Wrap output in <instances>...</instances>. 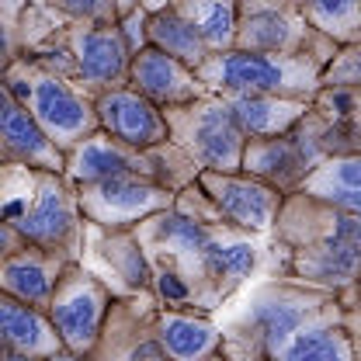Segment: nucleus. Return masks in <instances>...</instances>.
Here are the masks:
<instances>
[{
  "label": "nucleus",
  "instance_id": "obj_1",
  "mask_svg": "<svg viewBox=\"0 0 361 361\" xmlns=\"http://www.w3.org/2000/svg\"><path fill=\"white\" fill-rule=\"evenodd\" d=\"M135 236L153 271V299L167 310L219 313L250 285L271 250L268 236L243 233L223 219H195L174 205L142 219Z\"/></svg>",
  "mask_w": 361,
  "mask_h": 361
},
{
  "label": "nucleus",
  "instance_id": "obj_2",
  "mask_svg": "<svg viewBox=\"0 0 361 361\" xmlns=\"http://www.w3.org/2000/svg\"><path fill=\"white\" fill-rule=\"evenodd\" d=\"M278 274L319 292L344 295L361 281V216L313 195H285L271 229Z\"/></svg>",
  "mask_w": 361,
  "mask_h": 361
},
{
  "label": "nucleus",
  "instance_id": "obj_3",
  "mask_svg": "<svg viewBox=\"0 0 361 361\" xmlns=\"http://www.w3.org/2000/svg\"><path fill=\"white\" fill-rule=\"evenodd\" d=\"M25 56L39 59L52 73L66 77L70 84L87 90L90 97L111 87L129 84L133 49L115 25H87V21H63L42 4L28 11V42Z\"/></svg>",
  "mask_w": 361,
  "mask_h": 361
},
{
  "label": "nucleus",
  "instance_id": "obj_4",
  "mask_svg": "<svg viewBox=\"0 0 361 361\" xmlns=\"http://www.w3.org/2000/svg\"><path fill=\"white\" fill-rule=\"evenodd\" d=\"M341 295L299 285L292 278L271 274L257 288H250L247 302L229 316L223 326L226 358H271L295 330H302L313 316L337 306Z\"/></svg>",
  "mask_w": 361,
  "mask_h": 361
},
{
  "label": "nucleus",
  "instance_id": "obj_5",
  "mask_svg": "<svg viewBox=\"0 0 361 361\" xmlns=\"http://www.w3.org/2000/svg\"><path fill=\"white\" fill-rule=\"evenodd\" d=\"M334 52H212L195 73L212 94H278L313 101Z\"/></svg>",
  "mask_w": 361,
  "mask_h": 361
},
{
  "label": "nucleus",
  "instance_id": "obj_6",
  "mask_svg": "<svg viewBox=\"0 0 361 361\" xmlns=\"http://www.w3.org/2000/svg\"><path fill=\"white\" fill-rule=\"evenodd\" d=\"M0 77L7 80V87L18 94V101L32 111V118L63 153H70L77 142L97 133L94 97L77 84H70L66 77L52 73L39 59L18 56Z\"/></svg>",
  "mask_w": 361,
  "mask_h": 361
},
{
  "label": "nucleus",
  "instance_id": "obj_7",
  "mask_svg": "<svg viewBox=\"0 0 361 361\" xmlns=\"http://www.w3.org/2000/svg\"><path fill=\"white\" fill-rule=\"evenodd\" d=\"M66 178L73 184H87V180H104V178H118V174H135V178H149L171 191L188 188L191 180H198V164L174 146L171 139L149 149H135L126 146L111 135H104L101 129L94 135H87L84 142H77L66 153Z\"/></svg>",
  "mask_w": 361,
  "mask_h": 361
},
{
  "label": "nucleus",
  "instance_id": "obj_8",
  "mask_svg": "<svg viewBox=\"0 0 361 361\" xmlns=\"http://www.w3.org/2000/svg\"><path fill=\"white\" fill-rule=\"evenodd\" d=\"M32 174V198L25 209L11 212V223L25 236V243H35L45 250H56L70 261H84V240L87 219L77 198V184L63 171H28Z\"/></svg>",
  "mask_w": 361,
  "mask_h": 361
},
{
  "label": "nucleus",
  "instance_id": "obj_9",
  "mask_svg": "<svg viewBox=\"0 0 361 361\" xmlns=\"http://www.w3.org/2000/svg\"><path fill=\"white\" fill-rule=\"evenodd\" d=\"M171 142L180 146L198 171H219V174H236L243 167V149L247 135L240 133L233 108L223 94H205L198 101L164 108Z\"/></svg>",
  "mask_w": 361,
  "mask_h": 361
},
{
  "label": "nucleus",
  "instance_id": "obj_10",
  "mask_svg": "<svg viewBox=\"0 0 361 361\" xmlns=\"http://www.w3.org/2000/svg\"><path fill=\"white\" fill-rule=\"evenodd\" d=\"M115 295L118 292L84 261H73L66 268V274L59 278V285H56V292L45 306V313H49L59 341H63V351L94 355Z\"/></svg>",
  "mask_w": 361,
  "mask_h": 361
},
{
  "label": "nucleus",
  "instance_id": "obj_11",
  "mask_svg": "<svg viewBox=\"0 0 361 361\" xmlns=\"http://www.w3.org/2000/svg\"><path fill=\"white\" fill-rule=\"evenodd\" d=\"M250 52H337V42L306 21L299 0H240L236 45Z\"/></svg>",
  "mask_w": 361,
  "mask_h": 361
},
{
  "label": "nucleus",
  "instance_id": "obj_12",
  "mask_svg": "<svg viewBox=\"0 0 361 361\" xmlns=\"http://www.w3.org/2000/svg\"><path fill=\"white\" fill-rule=\"evenodd\" d=\"M77 198L84 209V219L101 229H135L142 219L164 212L174 205L178 191L157 184L149 178L118 174V178L87 180L77 184Z\"/></svg>",
  "mask_w": 361,
  "mask_h": 361
},
{
  "label": "nucleus",
  "instance_id": "obj_13",
  "mask_svg": "<svg viewBox=\"0 0 361 361\" xmlns=\"http://www.w3.org/2000/svg\"><path fill=\"white\" fill-rule=\"evenodd\" d=\"M157 310L153 295H115L104 330L97 337V361H171L157 337Z\"/></svg>",
  "mask_w": 361,
  "mask_h": 361
},
{
  "label": "nucleus",
  "instance_id": "obj_14",
  "mask_svg": "<svg viewBox=\"0 0 361 361\" xmlns=\"http://www.w3.org/2000/svg\"><path fill=\"white\" fill-rule=\"evenodd\" d=\"M323 160L326 157L316 149V142L302 129V122H299L295 129H288V133H281V135L247 139L243 167L240 171L250 174V178L264 180L271 188H278L281 195H295Z\"/></svg>",
  "mask_w": 361,
  "mask_h": 361
},
{
  "label": "nucleus",
  "instance_id": "obj_15",
  "mask_svg": "<svg viewBox=\"0 0 361 361\" xmlns=\"http://www.w3.org/2000/svg\"><path fill=\"white\" fill-rule=\"evenodd\" d=\"M198 184L205 188V195L212 198V205L219 209L229 226L243 229V233H257L271 236V229L278 223V212L285 205V195L278 188H271L264 180L250 178L243 171L236 174H219V171H202Z\"/></svg>",
  "mask_w": 361,
  "mask_h": 361
},
{
  "label": "nucleus",
  "instance_id": "obj_16",
  "mask_svg": "<svg viewBox=\"0 0 361 361\" xmlns=\"http://www.w3.org/2000/svg\"><path fill=\"white\" fill-rule=\"evenodd\" d=\"M0 167L7 171H66V153L42 133L32 111L0 77Z\"/></svg>",
  "mask_w": 361,
  "mask_h": 361
},
{
  "label": "nucleus",
  "instance_id": "obj_17",
  "mask_svg": "<svg viewBox=\"0 0 361 361\" xmlns=\"http://www.w3.org/2000/svg\"><path fill=\"white\" fill-rule=\"evenodd\" d=\"M94 111H97V129L118 142H126V146L149 149V146H160L171 139L164 108H157L149 97H142L129 84L97 94Z\"/></svg>",
  "mask_w": 361,
  "mask_h": 361
},
{
  "label": "nucleus",
  "instance_id": "obj_18",
  "mask_svg": "<svg viewBox=\"0 0 361 361\" xmlns=\"http://www.w3.org/2000/svg\"><path fill=\"white\" fill-rule=\"evenodd\" d=\"M302 129L323 157L361 153V90L319 87L310 101Z\"/></svg>",
  "mask_w": 361,
  "mask_h": 361
},
{
  "label": "nucleus",
  "instance_id": "obj_19",
  "mask_svg": "<svg viewBox=\"0 0 361 361\" xmlns=\"http://www.w3.org/2000/svg\"><path fill=\"white\" fill-rule=\"evenodd\" d=\"M129 87H135L142 97H149L157 108H174L205 97L209 87L202 84V77L180 63L174 56H167L157 45H142L129 63Z\"/></svg>",
  "mask_w": 361,
  "mask_h": 361
},
{
  "label": "nucleus",
  "instance_id": "obj_20",
  "mask_svg": "<svg viewBox=\"0 0 361 361\" xmlns=\"http://www.w3.org/2000/svg\"><path fill=\"white\" fill-rule=\"evenodd\" d=\"M70 264L73 261L56 254V250L25 243L21 250H14L11 257L0 261V292L45 310L52 292H56V285H59V278L66 274Z\"/></svg>",
  "mask_w": 361,
  "mask_h": 361
},
{
  "label": "nucleus",
  "instance_id": "obj_21",
  "mask_svg": "<svg viewBox=\"0 0 361 361\" xmlns=\"http://www.w3.org/2000/svg\"><path fill=\"white\" fill-rule=\"evenodd\" d=\"M157 337L171 361H209L223 355V326L216 313L202 310H157Z\"/></svg>",
  "mask_w": 361,
  "mask_h": 361
},
{
  "label": "nucleus",
  "instance_id": "obj_22",
  "mask_svg": "<svg viewBox=\"0 0 361 361\" xmlns=\"http://www.w3.org/2000/svg\"><path fill=\"white\" fill-rule=\"evenodd\" d=\"M84 247H90L94 257L118 278V295H153V271L139 247L135 229H101L87 223Z\"/></svg>",
  "mask_w": 361,
  "mask_h": 361
},
{
  "label": "nucleus",
  "instance_id": "obj_23",
  "mask_svg": "<svg viewBox=\"0 0 361 361\" xmlns=\"http://www.w3.org/2000/svg\"><path fill=\"white\" fill-rule=\"evenodd\" d=\"M268 361H358L351 334L344 326V302H337L326 313L313 316Z\"/></svg>",
  "mask_w": 361,
  "mask_h": 361
},
{
  "label": "nucleus",
  "instance_id": "obj_24",
  "mask_svg": "<svg viewBox=\"0 0 361 361\" xmlns=\"http://www.w3.org/2000/svg\"><path fill=\"white\" fill-rule=\"evenodd\" d=\"M0 348L35 355V358H52L63 351V341L45 310L0 292Z\"/></svg>",
  "mask_w": 361,
  "mask_h": 361
},
{
  "label": "nucleus",
  "instance_id": "obj_25",
  "mask_svg": "<svg viewBox=\"0 0 361 361\" xmlns=\"http://www.w3.org/2000/svg\"><path fill=\"white\" fill-rule=\"evenodd\" d=\"M223 97L229 101L233 118L247 139L288 133L310 111V101L302 97H278V94H223Z\"/></svg>",
  "mask_w": 361,
  "mask_h": 361
},
{
  "label": "nucleus",
  "instance_id": "obj_26",
  "mask_svg": "<svg viewBox=\"0 0 361 361\" xmlns=\"http://www.w3.org/2000/svg\"><path fill=\"white\" fill-rule=\"evenodd\" d=\"M180 18L205 39L209 52H226L236 45L240 0H167Z\"/></svg>",
  "mask_w": 361,
  "mask_h": 361
},
{
  "label": "nucleus",
  "instance_id": "obj_27",
  "mask_svg": "<svg viewBox=\"0 0 361 361\" xmlns=\"http://www.w3.org/2000/svg\"><path fill=\"white\" fill-rule=\"evenodd\" d=\"M146 42L164 49L167 56H174L180 63H188L191 70H198L212 52L205 39L180 18L174 7H160V11H146Z\"/></svg>",
  "mask_w": 361,
  "mask_h": 361
},
{
  "label": "nucleus",
  "instance_id": "obj_28",
  "mask_svg": "<svg viewBox=\"0 0 361 361\" xmlns=\"http://www.w3.org/2000/svg\"><path fill=\"white\" fill-rule=\"evenodd\" d=\"M306 21L330 42H361V0H299Z\"/></svg>",
  "mask_w": 361,
  "mask_h": 361
},
{
  "label": "nucleus",
  "instance_id": "obj_29",
  "mask_svg": "<svg viewBox=\"0 0 361 361\" xmlns=\"http://www.w3.org/2000/svg\"><path fill=\"white\" fill-rule=\"evenodd\" d=\"M302 195H313L323 202H334L341 195H355L361 191V153H344V157H326L306 184L299 188Z\"/></svg>",
  "mask_w": 361,
  "mask_h": 361
},
{
  "label": "nucleus",
  "instance_id": "obj_30",
  "mask_svg": "<svg viewBox=\"0 0 361 361\" xmlns=\"http://www.w3.org/2000/svg\"><path fill=\"white\" fill-rule=\"evenodd\" d=\"M28 11H32V0H0V73L18 56H25Z\"/></svg>",
  "mask_w": 361,
  "mask_h": 361
},
{
  "label": "nucleus",
  "instance_id": "obj_31",
  "mask_svg": "<svg viewBox=\"0 0 361 361\" xmlns=\"http://www.w3.org/2000/svg\"><path fill=\"white\" fill-rule=\"evenodd\" d=\"M42 4L63 21H87V25H115L118 21V0H32Z\"/></svg>",
  "mask_w": 361,
  "mask_h": 361
},
{
  "label": "nucleus",
  "instance_id": "obj_32",
  "mask_svg": "<svg viewBox=\"0 0 361 361\" xmlns=\"http://www.w3.org/2000/svg\"><path fill=\"white\" fill-rule=\"evenodd\" d=\"M323 87L361 90V42L337 45L334 59L323 70Z\"/></svg>",
  "mask_w": 361,
  "mask_h": 361
},
{
  "label": "nucleus",
  "instance_id": "obj_33",
  "mask_svg": "<svg viewBox=\"0 0 361 361\" xmlns=\"http://www.w3.org/2000/svg\"><path fill=\"white\" fill-rule=\"evenodd\" d=\"M118 28H122V39L126 45L133 49V56L142 49L146 42V7H135L133 14H126V18H118Z\"/></svg>",
  "mask_w": 361,
  "mask_h": 361
},
{
  "label": "nucleus",
  "instance_id": "obj_34",
  "mask_svg": "<svg viewBox=\"0 0 361 361\" xmlns=\"http://www.w3.org/2000/svg\"><path fill=\"white\" fill-rule=\"evenodd\" d=\"M21 247H25V236L18 233V226L11 223V216H0V261L11 257Z\"/></svg>",
  "mask_w": 361,
  "mask_h": 361
},
{
  "label": "nucleus",
  "instance_id": "obj_35",
  "mask_svg": "<svg viewBox=\"0 0 361 361\" xmlns=\"http://www.w3.org/2000/svg\"><path fill=\"white\" fill-rule=\"evenodd\" d=\"M344 302V299H341ZM344 326L351 334V344H355V358L361 361V302H344Z\"/></svg>",
  "mask_w": 361,
  "mask_h": 361
},
{
  "label": "nucleus",
  "instance_id": "obj_36",
  "mask_svg": "<svg viewBox=\"0 0 361 361\" xmlns=\"http://www.w3.org/2000/svg\"><path fill=\"white\" fill-rule=\"evenodd\" d=\"M0 361H49V358H35V355H21V351H7V348H0Z\"/></svg>",
  "mask_w": 361,
  "mask_h": 361
},
{
  "label": "nucleus",
  "instance_id": "obj_37",
  "mask_svg": "<svg viewBox=\"0 0 361 361\" xmlns=\"http://www.w3.org/2000/svg\"><path fill=\"white\" fill-rule=\"evenodd\" d=\"M49 361H97L94 355H73V351H59V355H52Z\"/></svg>",
  "mask_w": 361,
  "mask_h": 361
},
{
  "label": "nucleus",
  "instance_id": "obj_38",
  "mask_svg": "<svg viewBox=\"0 0 361 361\" xmlns=\"http://www.w3.org/2000/svg\"><path fill=\"white\" fill-rule=\"evenodd\" d=\"M135 7H142V0H118V18H126V14H133Z\"/></svg>",
  "mask_w": 361,
  "mask_h": 361
},
{
  "label": "nucleus",
  "instance_id": "obj_39",
  "mask_svg": "<svg viewBox=\"0 0 361 361\" xmlns=\"http://www.w3.org/2000/svg\"><path fill=\"white\" fill-rule=\"evenodd\" d=\"M341 299H344V302H361V281L355 285V288H351V292H344Z\"/></svg>",
  "mask_w": 361,
  "mask_h": 361
},
{
  "label": "nucleus",
  "instance_id": "obj_40",
  "mask_svg": "<svg viewBox=\"0 0 361 361\" xmlns=\"http://www.w3.org/2000/svg\"><path fill=\"white\" fill-rule=\"evenodd\" d=\"M142 7L146 11H160V7H167V0H142Z\"/></svg>",
  "mask_w": 361,
  "mask_h": 361
},
{
  "label": "nucleus",
  "instance_id": "obj_41",
  "mask_svg": "<svg viewBox=\"0 0 361 361\" xmlns=\"http://www.w3.org/2000/svg\"><path fill=\"white\" fill-rule=\"evenodd\" d=\"M229 361H268V358H229Z\"/></svg>",
  "mask_w": 361,
  "mask_h": 361
},
{
  "label": "nucleus",
  "instance_id": "obj_42",
  "mask_svg": "<svg viewBox=\"0 0 361 361\" xmlns=\"http://www.w3.org/2000/svg\"><path fill=\"white\" fill-rule=\"evenodd\" d=\"M209 361H229V358H226V355H216V358H209Z\"/></svg>",
  "mask_w": 361,
  "mask_h": 361
},
{
  "label": "nucleus",
  "instance_id": "obj_43",
  "mask_svg": "<svg viewBox=\"0 0 361 361\" xmlns=\"http://www.w3.org/2000/svg\"><path fill=\"white\" fill-rule=\"evenodd\" d=\"M4 171H7V167H0V178H4Z\"/></svg>",
  "mask_w": 361,
  "mask_h": 361
}]
</instances>
